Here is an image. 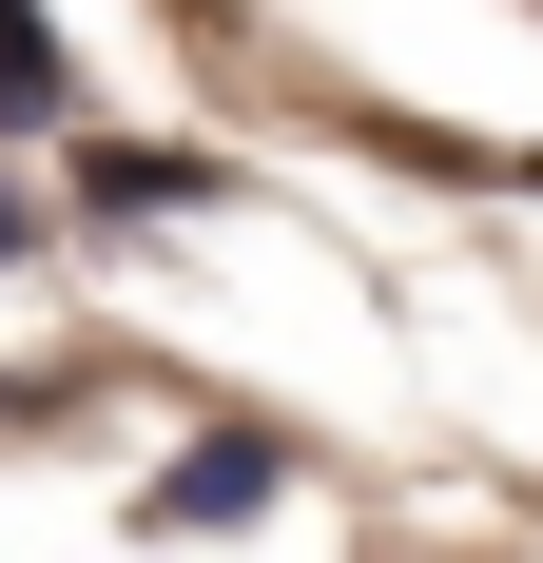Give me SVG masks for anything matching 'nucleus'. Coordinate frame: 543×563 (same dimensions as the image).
I'll return each mask as SVG.
<instances>
[{
  "label": "nucleus",
  "mask_w": 543,
  "mask_h": 563,
  "mask_svg": "<svg viewBox=\"0 0 543 563\" xmlns=\"http://www.w3.org/2000/svg\"><path fill=\"white\" fill-rule=\"evenodd\" d=\"M20 117H58V40H40V0H0V136Z\"/></svg>",
  "instance_id": "1"
},
{
  "label": "nucleus",
  "mask_w": 543,
  "mask_h": 563,
  "mask_svg": "<svg viewBox=\"0 0 543 563\" xmlns=\"http://www.w3.org/2000/svg\"><path fill=\"white\" fill-rule=\"evenodd\" d=\"M98 175V214H175V195H195V156H78Z\"/></svg>",
  "instance_id": "2"
},
{
  "label": "nucleus",
  "mask_w": 543,
  "mask_h": 563,
  "mask_svg": "<svg viewBox=\"0 0 543 563\" xmlns=\"http://www.w3.org/2000/svg\"><path fill=\"white\" fill-rule=\"evenodd\" d=\"M0 253H20V195H0Z\"/></svg>",
  "instance_id": "3"
}]
</instances>
